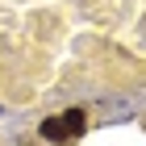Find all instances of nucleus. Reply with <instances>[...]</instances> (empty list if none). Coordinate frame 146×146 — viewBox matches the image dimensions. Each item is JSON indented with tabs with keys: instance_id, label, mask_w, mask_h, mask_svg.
<instances>
[{
	"instance_id": "nucleus-1",
	"label": "nucleus",
	"mask_w": 146,
	"mask_h": 146,
	"mask_svg": "<svg viewBox=\"0 0 146 146\" xmlns=\"http://www.w3.org/2000/svg\"><path fill=\"white\" fill-rule=\"evenodd\" d=\"M79 134H84V113L79 109H67V113L42 121V138L46 142H71V138H79Z\"/></svg>"
}]
</instances>
